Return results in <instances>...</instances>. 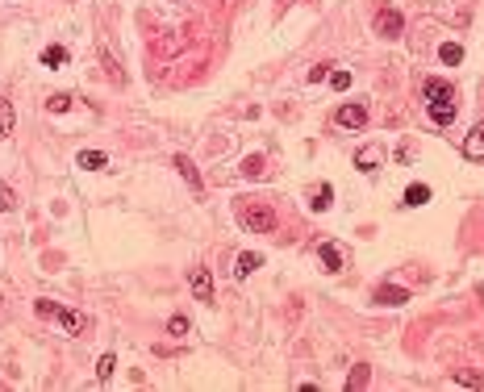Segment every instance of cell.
<instances>
[{
  "mask_svg": "<svg viewBox=\"0 0 484 392\" xmlns=\"http://www.w3.org/2000/svg\"><path fill=\"white\" fill-rule=\"evenodd\" d=\"M238 221H242L246 230H255V234H272L276 230V213L267 209V205H259V200L238 205Z\"/></svg>",
  "mask_w": 484,
  "mask_h": 392,
  "instance_id": "cell-2",
  "label": "cell"
},
{
  "mask_svg": "<svg viewBox=\"0 0 484 392\" xmlns=\"http://www.w3.org/2000/svg\"><path fill=\"white\" fill-rule=\"evenodd\" d=\"M330 200H334V188H330V184H317V192H313V200H309V205H313L317 213H326V209H330Z\"/></svg>",
  "mask_w": 484,
  "mask_h": 392,
  "instance_id": "cell-16",
  "label": "cell"
},
{
  "mask_svg": "<svg viewBox=\"0 0 484 392\" xmlns=\"http://www.w3.org/2000/svg\"><path fill=\"white\" fill-rule=\"evenodd\" d=\"M76 163L84 167V172H104V167H109V154H104V150H80Z\"/></svg>",
  "mask_w": 484,
  "mask_h": 392,
  "instance_id": "cell-9",
  "label": "cell"
},
{
  "mask_svg": "<svg viewBox=\"0 0 484 392\" xmlns=\"http://www.w3.org/2000/svg\"><path fill=\"white\" fill-rule=\"evenodd\" d=\"M242 176H246V180H259V176H263V154H246V159H242Z\"/></svg>",
  "mask_w": 484,
  "mask_h": 392,
  "instance_id": "cell-20",
  "label": "cell"
},
{
  "mask_svg": "<svg viewBox=\"0 0 484 392\" xmlns=\"http://www.w3.org/2000/svg\"><path fill=\"white\" fill-rule=\"evenodd\" d=\"M426 108H430V122L435 126H451L455 122V100H430Z\"/></svg>",
  "mask_w": 484,
  "mask_h": 392,
  "instance_id": "cell-7",
  "label": "cell"
},
{
  "mask_svg": "<svg viewBox=\"0 0 484 392\" xmlns=\"http://www.w3.org/2000/svg\"><path fill=\"white\" fill-rule=\"evenodd\" d=\"M376 301H380V305H405V301H409V292H405V288H397V284H380V288H376Z\"/></svg>",
  "mask_w": 484,
  "mask_h": 392,
  "instance_id": "cell-13",
  "label": "cell"
},
{
  "mask_svg": "<svg viewBox=\"0 0 484 392\" xmlns=\"http://www.w3.org/2000/svg\"><path fill=\"white\" fill-rule=\"evenodd\" d=\"M367 376H371V371H367V363H355V371H351V388H363V384H367Z\"/></svg>",
  "mask_w": 484,
  "mask_h": 392,
  "instance_id": "cell-26",
  "label": "cell"
},
{
  "mask_svg": "<svg viewBox=\"0 0 484 392\" xmlns=\"http://www.w3.org/2000/svg\"><path fill=\"white\" fill-rule=\"evenodd\" d=\"M376 30H380L384 38H397V34L405 30V17H401L397 9H380V13H376Z\"/></svg>",
  "mask_w": 484,
  "mask_h": 392,
  "instance_id": "cell-4",
  "label": "cell"
},
{
  "mask_svg": "<svg viewBox=\"0 0 484 392\" xmlns=\"http://www.w3.org/2000/svg\"><path fill=\"white\" fill-rule=\"evenodd\" d=\"M455 384H463V388H484V371H455Z\"/></svg>",
  "mask_w": 484,
  "mask_h": 392,
  "instance_id": "cell-23",
  "label": "cell"
},
{
  "mask_svg": "<svg viewBox=\"0 0 484 392\" xmlns=\"http://www.w3.org/2000/svg\"><path fill=\"white\" fill-rule=\"evenodd\" d=\"M38 309V317H55L67 334H80V338H84V334L92 330V317L88 313H76V309H63V305H55V301H38L34 305Z\"/></svg>",
  "mask_w": 484,
  "mask_h": 392,
  "instance_id": "cell-1",
  "label": "cell"
},
{
  "mask_svg": "<svg viewBox=\"0 0 484 392\" xmlns=\"http://www.w3.org/2000/svg\"><path fill=\"white\" fill-rule=\"evenodd\" d=\"M113 367H117V363H113V355H100V359H96V380H100V384H109Z\"/></svg>",
  "mask_w": 484,
  "mask_h": 392,
  "instance_id": "cell-22",
  "label": "cell"
},
{
  "mask_svg": "<svg viewBox=\"0 0 484 392\" xmlns=\"http://www.w3.org/2000/svg\"><path fill=\"white\" fill-rule=\"evenodd\" d=\"M338 126L363 130V126H367V108H363V104H343V108H338Z\"/></svg>",
  "mask_w": 484,
  "mask_h": 392,
  "instance_id": "cell-5",
  "label": "cell"
},
{
  "mask_svg": "<svg viewBox=\"0 0 484 392\" xmlns=\"http://www.w3.org/2000/svg\"><path fill=\"white\" fill-rule=\"evenodd\" d=\"M188 284H192V297H196L200 305L213 301V275H209L205 267H192V271H188Z\"/></svg>",
  "mask_w": 484,
  "mask_h": 392,
  "instance_id": "cell-3",
  "label": "cell"
},
{
  "mask_svg": "<svg viewBox=\"0 0 484 392\" xmlns=\"http://www.w3.org/2000/svg\"><path fill=\"white\" fill-rule=\"evenodd\" d=\"M71 100H76V96L59 92V96H50V100H46V108H50V113H67V108H71Z\"/></svg>",
  "mask_w": 484,
  "mask_h": 392,
  "instance_id": "cell-24",
  "label": "cell"
},
{
  "mask_svg": "<svg viewBox=\"0 0 484 392\" xmlns=\"http://www.w3.org/2000/svg\"><path fill=\"white\" fill-rule=\"evenodd\" d=\"M42 63H46V67H63V63H67V50H63V46H46V50H42Z\"/></svg>",
  "mask_w": 484,
  "mask_h": 392,
  "instance_id": "cell-19",
  "label": "cell"
},
{
  "mask_svg": "<svg viewBox=\"0 0 484 392\" xmlns=\"http://www.w3.org/2000/svg\"><path fill=\"white\" fill-rule=\"evenodd\" d=\"M380 146H359L355 150V167H363V172H376V167H380Z\"/></svg>",
  "mask_w": 484,
  "mask_h": 392,
  "instance_id": "cell-11",
  "label": "cell"
},
{
  "mask_svg": "<svg viewBox=\"0 0 484 392\" xmlns=\"http://www.w3.org/2000/svg\"><path fill=\"white\" fill-rule=\"evenodd\" d=\"M439 59H443L447 67H455V63H463V46H459V42H443V50H439Z\"/></svg>",
  "mask_w": 484,
  "mask_h": 392,
  "instance_id": "cell-17",
  "label": "cell"
},
{
  "mask_svg": "<svg viewBox=\"0 0 484 392\" xmlns=\"http://www.w3.org/2000/svg\"><path fill=\"white\" fill-rule=\"evenodd\" d=\"M426 200H430V188H426V184H409V188H405V205H409V209H417V205H426Z\"/></svg>",
  "mask_w": 484,
  "mask_h": 392,
  "instance_id": "cell-18",
  "label": "cell"
},
{
  "mask_svg": "<svg viewBox=\"0 0 484 392\" xmlns=\"http://www.w3.org/2000/svg\"><path fill=\"white\" fill-rule=\"evenodd\" d=\"M422 96H426V104H430V100H451L455 92H451V84H443V80H422Z\"/></svg>",
  "mask_w": 484,
  "mask_h": 392,
  "instance_id": "cell-10",
  "label": "cell"
},
{
  "mask_svg": "<svg viewBox=\"0 0 484 392\" xmlns=\"http://www.w3.org/2000/svg\"><path fill=\"white\" fill-rule=\"evenodd\" d=\"M330 71H334L330 63H321V67H313V71H309V84H321V80H330Z\"/></svg>",
  "mask_w": 484,
  "mask_h": 392,
  "instance_id": "cell-28",
  "label": "cell"
},
{
  "mask_svg": "<svg viewBox=\"0 0 484 392\" xmlns=\"http://www.w3.org/2000/svg\"><path fill=\"white\" fill-rule=\"evenodd\" d=\"M172 167L188 180V188H192V192H200V172H196V163H192L188 154H176V159H172Z\"/></svg>",
  "mask_w": 484,
  "mask_h": 392,
  "instance_id": "cell-8",
  "label": "cell"
},
{
  "mask_svg": "<svg viewBox=\"0 0 484 392\" xmlns=\"http://www.w3.org/2000/svg\"><path fill=\"white\" fill-rule=\"evenodd\" d=\"M330 84H334L338 92H347V88H351V71H330Z\"/></svg>",
  "mask_w": 484,
  "mask_h": 392,
  "instance_id": "cell-27",
  "label": "cell"
},
{
  "mask_svg": "<svg viewBox=\"0 0 484 392\" xmlns=\"http://www.w3.org/2000/svg\"><path fill=\"white\" fill-rule=\"evenodd\" d=\"M259 263H263V255H259V251H242V255L234 259V275H238V279H246Z\"/></svg>",
  "mask_w": 484,
  "mask_h": 392,
  "instance_id": "cell-12",
  "label": "cell"
},
{
  "mask_svg": "<svg viewBox=\"0 0 484 392\" xmlns=\"http://www.w3.org/2000/svg\"><path fill=\"white\" fill-rule=\"evenodd\" d=\"M13 126H17L13 100H5V96H0V138H9V134H13Z\"/></svg>",
  "mask_w": 484,
  "mask_h": 392,
  "instance_id": "cell-14",
  "label": "cell"
},
{
  "mask_svg": "<svg viewBox=\"0 0 484 392\" xmlns=\"http://www.w3.org/2000/svg\"><path fill=\"white\" fill-rule=\"evenodd\" d=\"M321 263H326V271H343V251L334 246V242H321Z\"/></svg>",
  "mask_w": 484,
  "mask_h": 392,
  "instance_id": "cell-15",
  "label": "cell"
},
{
  "mask_svg": "<svg viewBox=\"0 0 484 392\" xmlns=\"http://www.w3.org/2000/svg\"><path fill=\"white\" fill-rule=\"evenodd\" d=\"M463 154H468V159H484V122H476V126L468 130V138H463Z\"/></svg>",
  "mask_w": 484,
  "mask_h": 392,
  "instance_id": "cell-6",
  "label": "cell"
},
{
  "mask_svg": "<svg viewBox=\"0 0 484 392\" xmlns=\"http://www.w3.org/2000/svg\"><path fill=\"white\" fill-rule=\"evenodd\" d=\"M0 209H5V213H9V209H17V192H13L9 184H0Z\"/></svg>",
  "mask_w": 484,
  "mask_h": 392,
  "instance_id": "cell-25",
  "label": "cell"
},
{
  "mask_svg": "<svg viewBox=\"0 0 484 392\" xmlns=\"http://www.w3.org/2000/svg\"><path fill=\"white\" fill-rule=\"evenodd\" d=\"M188 330H192V321H188L184 313H172V321H168V334H176V338H184Z\"/></svg>",
  "mask_w": 484,
  "mask_h": 392,
  "instance_id": "cell-21",
  "label": "cell"
}]
</instances>
